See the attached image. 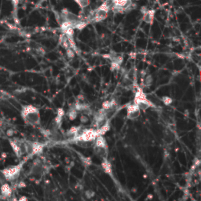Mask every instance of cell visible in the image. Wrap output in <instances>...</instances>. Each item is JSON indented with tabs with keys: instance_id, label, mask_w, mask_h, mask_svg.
<instances>
[{
	"instance_id": "obj_15",
	"label": "cell",
	"mask_w": 201,
	"mask_h": 201,
	"mask_svg": "<svg viewBox=\"0 0 201 201\" xmlns=\"http://www.w3.org/2000/svg\"><path fill=\"white\" fill-rule=\"evenodd\" d=\"M115 105H116V102L114 100H105L101 105V109L109 113L110 111H113V109L115 108Z\"/></svg>"
},
{
	"instance_id": "obj_10",
	"label": "cell",
	"mask_w": 201,
	"mask_h": 201,
	"mask_svg": "<svg viewBox=\"0 0 201 201\" xmlns=\"http://www.w3.org/2000/svg\"><path fill=\"white\" fill-rule=\"evenodd\" d=\"M0 192H1V196L5 199L10 198L12 196L13 189L8 183L5 182L2 184L0 188Z\"/></svg>"
},
{
	"instance_id": "obj_14",
	"label": "cell",
	"mask_w": 201,
	"mask_h": 201,
	"mask_svg": "<svg viewBox=\"0 0 201 201\" xmlns=\"http://www.w3.org/2000/svg\"><path fill=\"white\" fill-rule=\"evenodd\" d=\"M101 168L105 171V173L109 174V176H113V166L111 162L108 159V158L102 159L101 160Z\"/></svg>"
},
{
	"instance_id": "obj_6",
	"label": "cell",
	"mask_w": 201,
	"mask_h": 201,
	"mask_svg": "<svg viewBox=\"0 0 201 201\" xmlns=\"http://www.w3.org/2000/svg\"><path fill=\"white\" fill-rule=\"evenodd\" d=\"M9 144L17 158H21L25 153V141L18 138L9 139Z\"/></svg>"
},
{
	"instance_id": "obj_32",
	"label": "cell",
	"mask_w": 201,
	"mask_h": 201,
	"mask_svg": "<svg viewBox=\"0 0 201 201\" xmlns=\"http://www.w3.org/2000/svg\"><path fill=\"white\" fill-rule=\"evenodd\" d=\"M136 1H138V0H136Z\"/></svg>"
},
{
	"instance_id": "obj_26",
	"label": "cell",
	"mask_w": 201,
	"mask_h": 201,
	"mask_svg": "<svg viewBox=\"0 0 201 201\" xmlns=\"http://www.w3.org/2000/svg\"><path fill=\"white\" fill-rule=\"evenodd\" d=\"M17 188H20V189L25 188V187H26V184H25V182L21 181V182H20L17 184Z\"/></svg>"
},
{
	"instance_id": "obj_19",
	"label": "cell",
	"mask_w": 201,
	"mask_h": 201,
	"mask_svg": "<svg viewBox=\"0 0 201 201\" xmlns=\"http://www.w3.org/2000/svg\"><path fill=\"white\" fill-rule=\"evenodd\" d=\"M78 113H79V112H78V111H76V110L75 109V108L73 107V105H72V106L70 107V109H69V110L68 111V113H66V115H67L68 118L72 121V120H75V119L77 118V116H78Z\"/></svg>"
},
{
	"instance_id": "obj_16",
	"label": "cell",
	"mask_w": 201,
	"mask_h": 201,
	"mask_svg": "<svg viewBox=\"0 0 201 201\" xmlns=\"http://www.w3.org/2000/svg\"><path fill=\"white\" fill-rule=\"evenodd\" d=\"M110 130V123L109 121L108 120L104 125H102L100 127L96 129V132H97V134L98 136H103L105 134H106L108 131Z\"/></svg>"
},
{
	"instance_id": "obj_12",
	"label": "cell",
	"mask_w": 201,
	"mask_h": 201,
	"mask_svg": "<svg viewBox=\"0 0 201 201\" xmlns=\"http://www.w3.org/2000/svg\"><path fill=\"white\" fill-rule=\"evenodd\" d=\"M155 9H148L146 12L143 13L142 16V21L146 24L152 25L154 21L155 17Z\"/></svg>"
},
{
	"instance_id": "obj_20",
	"label": "cell",
	"mask_w": 201,
	"mask_h": 201,
	"mask_svg": "<svg viewBox=\"0 0 201 201\" xmlns=\"http://www.w3.org/2000/svg\"><path fill=\"white\" fill-rule=\"evenodd\" d=\"M73 1L82 9L87 8L90 4V0H73Z\"/></svg>"
},
{
	"instance_id": "obj_24",
	"label": "cell",
	"mask_w": 201,
	"mask_h": 201,
	"mask_svg": "<svg viewBox=\"0 0 201 201\" xmlns=\"http://www.w3.org/2000/svg\"><path fill=\"white\" fill-rule=\"evenodd\" d=\"M75 54H76V52L74 51L72 49V48H69V49L66 50V55H67V57L69 58V59L73 58L74 57H75Z\"/></svg>"
},
{
	"instance_id": "obj_5",
	"label": "cell",
	"mask_w": 201,
	"mask_h": 201,
	"mask_svg": "<svg viewBox=\"0 0 201 201\" xmlns=\"http://www.w3.org/2000/svg\"><path fill=\"white\" fill-rule=\"evenodd\" d=\"M98 137V134L96 132V129L90 128V129H82L80 134L75 137L73 140L76 142H84V143H90L94 142L96 137Z\"/></svg>"
},
{
	"instance_id": "obj_31",
	"label": "cell",
	"mask_w": 201,
	"mask_h": 201,
	"mask_svg": "<svg viewBox=\"0 0 201 201\" xmlns=\"http://www.w3.org/2000/svg\"><path fill=\"white\" fill-rule=\"evenodd\" d=\"M191 201H196V200H194V199H192V200H191Z\"/></svg>"
},
{
	"instance_id": "obj_13",
	"label": "cell",
	"mask_w": 201,
	"mask_h": 201,
	"mask_svg": "<svg viewBox=\"0 0 201 201\" xmlns=\"http://www.w3.org/2000/svg\"><path fill=\"white\" fill-rule=\"evenodd\" d=\"M44 144L40 141H31V155L41 154L44 149Z\"/></svg>"
},
{
	"instance_id": "obj_22",
	"label": "cell",
	"mask_w": 201,
	"mask_h": 201,
	"mask_svg": "<svg viewBox=\"0 0 201 201\" xmlns=\"http://www.w3.org/2000/svg\"><path fill=\"white\" fill-rule=\"evenodd\" d=\"M152 82H153V78H152V76H151V75H148V76L145 78V81H144L145 86L149 87L152 84Z\"/></svg>"
},
{
	"instance_id": "obj_29",
	"label": "cell",
	"mask_w": 201,
	"mask_h": 201,
	"mask_svg": "<svg viewBox=\"0 0 201 201\" xmlns=\"http://www.w3.org/2000/svg\"><path fill=\"white\" fill-rule=\"evenodd\" d=\"M147 10H148V9H147L146 7H145V6H143V7L141 8V13H142V14L146 12Z\"/></svg>"
},
{
	"instance_id": "obj_23",
	"label": "cell",
	"mask_w": 201,
	"mask_h": 201,
	"mask_svg": "<svg viewBox=\"0 0 201 201\" xmlns=\"http://www.w3.org/2000/svg\"><path fill=\"white\" fill-rule=\"evenodd\" d=\"M84 195H85L86 198L88 199V200H90V199H92L93 197H94L95 192L94 191H93V190H91V189H88V190H86V191L85 193H84Z\"/></svg>"
},
{
	"instance_id": "obj_30",
	"label": "cell",
	"mask_w": 201,
	"mask_h": 201,
	"mask_svg": "<svg viewBox=\"0 0 201 201\" xmlns=\"http://www.w3.org/2000/svg\"><path fill=\"white\" fill-rule=\"evenodd\" d=\"M46 0H39V1H38V3H37V6H38V5H40V4H42L43 2H46Z\"/></svg>"
},
{
	"instance_id": "obj_28",
	"label": "cell",
	"mask_w": 201,
	"mask_h": 201,
	"mask_svg": "<svg viewBox=\"0 0 201 201\" xmlns=\"http://www.w3.org/2000/svg\"><path fill=\"white\" fill-rule=\"evenodd\" d=\"M16 201H28V200H27V198L25 196H21L17 200H16Z\"/></svg>"
},
{
	"instance_id": "obj_2",
	"label": "cell",
	"mask_w": 201,
	"mask_h": 201,
	"mask_svg": "<svg viewBox=\"0 0 201 201\" xmlns=\"http://www.w3.org/2000/svg\"><path fill=\"white\" fill-rule=\"evenodd\" d=\"M134 104L136 105L141 111H146L150 108H155V105L152 100L147 98L146 94L141 88L137 89L134 98Z\"/></svg>"
},
{
	"instance_id": "obj_7",
	"label": "cell",
	"mask_w": 201,
	"mask_h": 201,
	"mask_svg": "<svg viewBox=\"0 0 201 201\" xmlns=\"http://www.w3.org/2000/svg\"><path fill=\"white\" fill-rule=\"evenodd\" d=\"M141 115V110L138 107L134 105L131 104L128 105L127 108V118L131 120H135L139 118Z\"/></svg>"
},
{
	"instance_id": "obj_8",
	"label": "cell",
	"mask_w": 201,
	"mask_h": 201,
	"mask_svg": "<svg viewBox=\"0 0 201 201\" xmlns=\"http://www.w3.org/2000/svg\"><path fill=\"white\" fill-rule=\"evenodd\" d=\"M43 171H44V167L41 160L38 159H36L31 168V174L35 176H39V175H41L42 173H43Z\"/></svg>"
},
{
	"instance_id": "obj_1",
	"label": "cell",
	"mask_w": 201,
	"mask_h": 201,
	"mask_svg": "<svg viewBox=\"0 0 201 201\" xmlns=\"http://www.w3.org/2000/svg\"><path fill=\"white\" fill-rule=\"evenodd\" d=\"M21 116L24 122L27 125L38 127L41 123L40 110L32 105H23L21 111Z\"/></svg>"
},
{
	"instance_id": "obj_21",
	"label": "cell",
	"mask_w": 201,
	"mask_h": 201,
	"mask_svg": "<svg viewBox=\"0 0 201 201\" xmlns=\"http://www.w3.org/2000/svg\"><path fill=\"white\" fill-rule=\"evenodd\" d=\"M161 101L166 106H170L173 103V99L169 96H163L161 98Z\"/></svg>"
},
{
	"instance_id": "obj_9",
	"label": "cell",
	"mask_w": 201,
	"mask_h": 201,
	"mask_svg": "<svg viewBox=\"0 0 201 201\" xmlns=\"http://www.w3.org/2000/svg\"><path fill=\"white\" fill-rule=\"evenodd\" d=\"M82 127H80V126H79V127H76V126H75V127H72L70 129H68V130L66 131L64 136H65L66 138H68V139L73 140L75 137H77V136L80 134V132L82 131Z\"/></svg>"
},
{
	"instance_id": "obj_17",
	"label": "cell",
	"mask_w": 201,
	"mask_h": 201,
	"mask_svg": "<svg viewBox=\"0 0 201 201\" xmlns=\"http://www.w3.org/2000/svg\"><path fill=\"white\" fill-rule=\"evenodd\" d=\"M59 43H60V44H61V46H62V47H64L65 50L71 48L70 43H69V40H68V39L66 37V36H65L64 34L62 33L61 36H60V38H59Z\"/></svg>"
},
{
	"instance_id": "obj_3",
	"label": "cell",
	"mask_w": 201,
	"mask_h": 201,
	"mask_svg": "<svg viewBox=\"0 0 201 201\" xmlns=\"http://www.w3.org/2000/svg\"><path fill=\"white\" fill-rule=\"evenodd\" d=\"M24 162L20 163L19 164L13 165V166H9L7 168H4L1 171V173L3 174V177L5 178L6 182H13L18 179L19 176L21 174V171L23 168Z\"/></svg>"
},
{
	"instance_id": "obj_27",
	"label": "cell",
	"mask_w": 201,
	"mask_h": 201,
	"mask_svg": "<svg viewBox=\"0 0 201 201\" xmlns=\"http://www.w3.org/2000/svg\"><path fill=\"white\" fill-rule=\"evenodd\" d=\"M13 134H14V131H13V129H8L7 131H6V134H7V136H9V137L13 136Z\"/></svg>"
},
{
	"instance_id": "obj_25",
	"label": "cell",
	"mask_w": 201,
	"mask_h": 201,
	"mask_svg": "<svg viewBox=\"0 0 201 201\" xmlns=\"http://www.w3.org/2000/svg\"><path fill=\"white\" fill-rule=\"evenodd\" d=\"M79 120H80V122L82 123L85 124V123H87L89 122V117L86 115H85V114H82L80 116Z\"/></svg>"
},
{
	"instance_id": "obj_18",
	"label": "cell",
	"mask_w": 201,
	"mask_h": 201,
	"mask_svg": "<svg viewBox=\"0 0 201 201\" xmlns=\"http://www.w3.org/2000/svg\"><path fill=\"white\" fill-rule=\"evenodd\" d=\"M79 159L81 161L82 163L85 168H90L92 164H93V161L92 159L88 156H84V155H79Z\"/></svg>"
},
{
	"instance_id": "obj_4",
	"label": "cell",
	"mask_w": 201,
	"mask_h": 201,
	"mask_svg": "<svg viewBox=\"0 0 201 201\" xmlns=\"http://www.w3.org/2000/svg\"><path fill=\"white\" fill-rule=\"evenodd\" d=\"M94 152L99 158H108L109 146L106 139L104 136H98L94 141Z\"/></svg>"
},
{
	"instance_id": "obj_11",
	"label": "cell",
	"mask_w": 201,
	"mask_h": 201,
	"mask_svg": "<svg viewBox=\"0 0 201 201\" xmlns=\"http://www.w3.org/2000/svg\"><path fill=\"white\" fill-rule=\"evenodd\" d=\"M64 111L63 109H58L57 110V115L55 116L54 121V125L55 129H59L61 128L62 122H63V117H64Z\"/></svg>"
}]
</instances>
